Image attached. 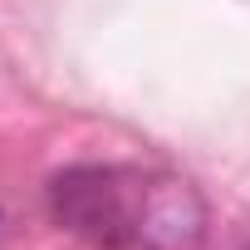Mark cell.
I'll return each mask as SVG.
<instances>
[{"label":"cell","mask_w":250,"mask_h":250,"mask_svg":"<svg viewBox=\"0 0 250 250\" xmlns=\"http://www.w3.org/2000/svg\"><path fill=\"white\" fill-rule=\"evenodd\" d=\"M49 216L93 250H138L143 172L138 167H69L49 182Z\"/></svg>","instance_id":"6da1fadb"},{"label":"cell","mask_w":250,"mask_h":250,"mask_svg":"<svg viewBox=\"0 0 250 250\" xmlns=\"http://www.w3.org/2000/svg\"><path fill=\"white\" fill-rule=\"evenodd\" d=\"M201 240H206L201 191L172 172H143L138 250H201Z\"/></svg>","instance_id":"7a4b0ae2"},{"label":"cell","mask_w":250,"mask_h":250,"mask_svg":"<svg viewBox=\"0 0 250 250\" xmlns=\"http://www.w3.org/2000/svg\"><path fill=\"white\" fill-rule=\"evenodd\" d=\"M245 250H250V245H245Z\"/></svg>","instance_id":"3957f363"}]
</instances>
